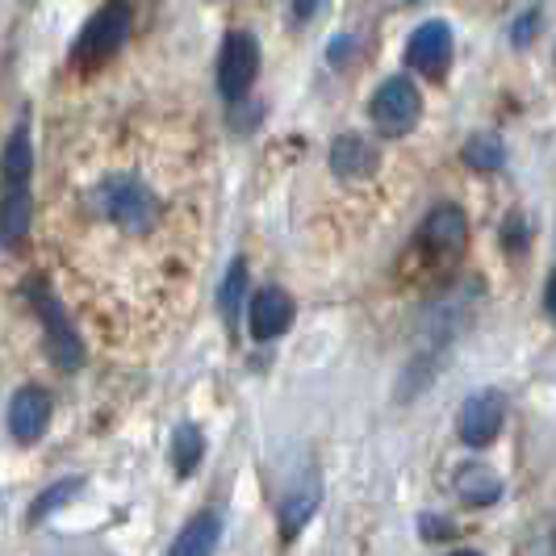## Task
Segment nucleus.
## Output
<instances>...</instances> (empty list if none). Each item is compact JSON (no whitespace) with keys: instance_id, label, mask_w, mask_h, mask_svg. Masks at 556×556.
<instances>
[{"instance_id":"21","label":"nucleus","mask_w":556,"mask_h":556,"mask_svg":"<svg viewBox=\"0 0 556 556\" xmlns=\"http://www.w3.org/2000/svg\"><path fill=\"white\" fill-rule=\"evenodd\" d=\"M418 528H422V540H447L452 535V519H444V515H422Z\"/></svg>"},{"instance_id":"18","label":"nucleus","mask_w":556,"mask_h":556,"mask_svg":"<svg viewBox=\"0 0 556 556\" xmlns=\"http://www.w3.org/2000/svg\"><path fill=\"white\" fill-rule=\"evenodd\" d=\"M460 160L477 172H494V167L506 164V147H502L498 135H473V139L460 147Z\"/></svg>"},{"instance_id":"9","label":"nucleus","mask_w":556,"mask_h":556,"mask_svg":"<svg viewBox=\"0 0 556 556\" xmlns=\"http://www.w3.org/2000/svg\"><path fill=\"white\" fill-rule=\"evenodd\" d=\"M51 418H55V402L42 386H22V390L9 397V435L17 444H38L47 431H51Z\"/></svg>"},{"instance_id":"15","label":"nucleus","mask_w":556,"mask_h":556,"mask_svg":"<svg viewBox=\"0 0 556 556\" xmlns=\"http://www.w3.org/2000/svg\"><path fill=\"white\" fill-rule=\"evenodd\" d=\"M205 460V431L197 422H180L172 431V465L180 477H193Z\"/></svg>"},{"instance_id":"3","label":"nucleus","mask_w":556,"mask_h":556,"mask_svg":"<svg viewBox=\"0 0 556 556\" xmlns=\"http://www.w3.org/2000/svg\"><path fill=\"white\" fill-rule=\"evenodd\" d=\"M26 302H29V309H34V318H38V327H42V343H47L51 361H55L59 368H80L84 343H80V334H76V327H72L63 302L55 298V289L42 277H29Z\"/></svg>"},{"instance_id":"11","label":"nucleus","mask_w":556,"mask_h":556,"mask_svg":"<svg viewBox=\"0 0 556 556\" xmlns=\"http://www.w3.org/2000/svg\"><path fill=\"white\" fill-rule=\"evenodd\" d=\"M293 298L280 289V285H264L255 298H251L248 306V327H251V339H260V343H268V339H280V334L293 327Z\"/></svg>"},{"instance_id":"14","label":"nucleus","mask_w":556,"mask_h":556,"mask_svg":"<svg viewBox=\"0 0 556 556\" xmlns=\"http://www.w3.org/2000/svg\"><path fill=\"white\" fill-rule=\"evenodd\" d=\"M243 302H248V264L230 260L223 289H218V309H223V323L230 331H239V323H243Z\"/></svg>"},{"instance_id":"19","label":"nucleus","mask_w":556,"mask_h":556,"mask_svg":"<svg viewBox=\"0 0 556 556\" xmlns=\"http://www.w3.org/2000/svg\"><path fill=\"white\" fill-rule=\"evenodd\" d=\"M84 490V477H67V481H55V485H47L42 494H38V502L29 506V523H38V519H47L51 510H59V506H67V502L76 498Z\"/></svg>"},{"instance_id":"1","label":"nucleus","mask_w":556,"mask_h":556,"mask_svg":"<svg viewBox=\"0 0 556 556\" xmlns=\"http://www.w3.org/2000/svg\"><path fill=\"white\" fill-rule=\"evenodd\" d=\"M29 176H34V142H29V126H17L4 139V201H0V226H4L9 251L26 239L29 223H34Z\"/></svg>"},{"instance_id":"6","label":"nucleus","mask_w":556,"mask_h":556,"mask_svg":"<svg viewBox=\"0 0 556 556\" xmlns=\"http://www.w3.org/2000/svg\"><path fill=\"white\" fill-rule=\"evenodd\" d=\"M502 422H506V393L473 390L456 410V435L465 447H490L502 435Z\"/></svg>"},{"instance_id":"13","label":"nucleus","mask_w":556,"mask_h":556,"mask_svg":"<svg viewBox=\"0 0 556 556\" xmlns=\"http://www.w3.org/2000/svg\"><path fill=\"white\" fill-rule=\"evenodd\" d=\"M218 540H223V519H218L214 510H201V515H193V519L180 528V535L172 540L167 556H214Z\"/></svg>"},{"instance_id":"25","label":"nucleus","mask_w":556,"mask_h":556,"mask_svg":"<svg viewBox=\"0 0 556 556\" xmlns=\"http://www.w3.org/2000/svg\"><path fill=\"white\" fill-rule=\"evenodd\" d=\"M544 309L556 318V273L548 277V285H544Z\"/></svg>"},{"instance_id":"22","label":"nucleus","mask_w":556,"mask_h":556,"mask_svg":"<svg viewBox=\"0 0 556 556\" xmlns=\"http://www.w3.org/2000/svg\"><path fill=\"white\" fill-rule=\"evenodd\" d=\"M352 47H356V38H348V34H339L334 42H327V59H331V67H343L348 55H352Z\"/></svg>"},{"instance_id":"7","label":"nucleus","mask_w":556,"mask_h":556,"mask_svg":"<svg viewBox=\"0 0 556 556\" xmlns=\"http://www.w3.org/2000/svg\"><path fill=\"white\" fill-rule=\"evenodd\" d=\"M260 76V42L248 29H230L218 55V92L226 101H243Z\"/></svg>"},{"instance_id":"12","label":"nucleus","mask_w":556,"mask_h":556,"mask_svg":"<svg viewBox=\"0 0 556 556\" xmlns=\"http://www.w3.org/2000/svg\"><path fill=\"white\" fill-rule=\"evenodd\" d=\"M327 164H331V172L334 176H343V180H364V176H372V172H377L381 155H377V147L364 139V135L343 130L339 139H331Z\"/></svg>"},{"instance_id":"2","label":"nucleus","mask_w":556,"mask_h":556,"mask_svg":"<svg viewBox=\"0 0 556 556\" xmlns=\"http://www.w3.org/2000/svg\"><path fill=\"white\" fill-rule=\"evenodd\" d=\"M92 210L110 226L126 230V235H147V230H155L160 218H164L160 197L151 193L139 176H130V172L105 176V180L92 189Z\"/></svg>"},{"instance_id":"8","label":"nucleus","mask_w":556,"mask_h":556,"mask_svg":"<svg viewBox=\"0 0 556 556\" xmlns=\"http://www.w3.org/2000/svg\"><path fill=\"white\" fill-rule=\"evenodd\" d=\"M418 251H427V255H435V260H452V255H460V251L469 248V218H465V210L460 205H435L422 223H418V235H415Z\"/></svg>"},{"instance_id":"5","label":"nucleus","mask_w":556,"mask_h":556,"mask_svg":"<svg viewBox=\"0 0 556 556\" xmlns=\"http://www.w3.org/2000/svg\"><path fill=\"white\" fill-rule=\"evenodd\" d=\"M368 117L372 126L386 135V139H402L410 135L422 117V92L410 76H390V80L377 84L372 92V105H368Z\"/></svg>"},{"instance_id":"16","label":"nucleus","mask_w":556,"mask_h":556,"mask_svg":"<svg viewBox=\"0 0 556 556\" xmlns=\"http://www.w3.org/2000/svg\"><path fill=\"white\" fill-rule=\"evenodd\" d=\"M318 494H323L318 481H309L306 490H298V494L285 498V506H280V535H285V540H293V535L309 523V515L318 510Z\"/></svg>"},{"instance_id":"26","label":"nucleus","mask_w":556,"mask_h":556,"mask_svg":"<svg viewBox=\"0 0 556 556\" xmlns=\"http://www.w3.org/2000/svg\"><path fill=\"white\" fill-rule=\"evenodd\" d=\"M452 556H481V553H473V548H460V553H452Z\"/></svg>"},{"instance_id":"4","label":"nucleus","mask_w":556,"mask_h":556,"mask_svg":"<svg viewBox=\"0 0 556 556\" xmlns=\"http://www.w3.org/2000/svg\"><path fill=\"white\" fill-rule=\"evenodd\" d=\"M130 26H135V9H130V4H105V9H97V13L84 22L80 38H76V47H72V63H76V67H97V63L113 59L126 47Z\"/></svg>"},{"instance_id":"23","label":"nucleus","mask_w":556,"mask_h":556,"mask_svg":"<svg viewBox=\"0 0 556 556\" xmlns=\"http://www.w3.org/2000/svg\"><path fill=\"white\" fill-rule=\"evenodd\" d=\"M523 239H528V230H523V218L515 214V218L506 223V248H510V251H523Z\"/></svg>"},{"instance_id":"20","label":"nucleus","mask_w":556,"mask_h":556,"mask_svg":"<svg viewBox=\"0 0 556 556\" xmlns=\"http://www.w3.org/2000/svg\"><path fill=\"white\" fill-rule=\"evenodd\" d=\"M540 22H544V9L540 4H531V9H523L515 22H510V42L523 51V47H531L535 42V34H540Z\"/></svg>"},{"instance_id":"10","label":"nucleus","mask_w":556,"mask_h":556,"mask_svg":"<svg viewBox=\"0 0 556 556\" xmlns=\"http://www.w3.org/2000/svg\"><path fill=\"white\" fill-rule=\"evenodd\" d=\"M452 51H456L452 26L440 22V17H431V22H422V26L410 34V42H406V63H410L415 72H422V76H431V80H444L447 63H452Z\"/></svg>"},{"instance_id":"17","label":"nucleus","mask_w":556,"mask_h":556,"mask_svg":"<svg viewBox=\"0 0 556 556\" xmlns=\"http://www.w3.org/2000/svg\"><path fill=\"white\" fill-rule=\"evenodd\" d=\"M460 494H465V502H473V506H490V502L502 498V481L485 465H469L460 473Z\"/></svg>"},{"instance_id":"24","label":"nucleus","mask_w":556,"mask_h":556,"mask_svg":"<svg viewBox=\"0 0 556 556\" xmlns=\"http://www.w3.org/2000/svg\"><path fill=\"white\" fill-rule=\"evenodd\" d=\"M318 9H323V4H289V17H293V22H309Z\"/></svg>"}]
</instances>
